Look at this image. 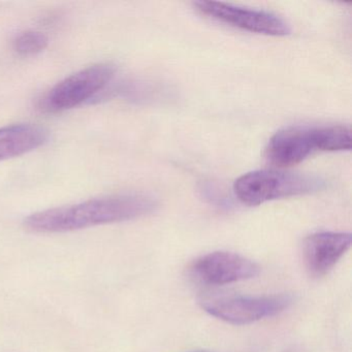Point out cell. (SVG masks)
<instances>
[{
    "label": "cell",
    "mask_w": 352,
    "mask_h": 352,
    "mask_svg": "<svg viewBox=\"0 0 352 352\" xmlns=\"http://www.w3.org/2000/svg\"><path fill=\"white\" fill-rule=\"evenodd\" d=\"M46 129L32 123H20L0 129V162L38 149L48 141Z\"/></svg>",
    "instance_id": "9"
},
{
    "label": "cell",
    "mask_w": 352,
    "mask_h": 352,
    "mask_svg": "<svg viewBox=\"0 0 352 352\" xmlns=\"http://www.w3.org/2000/svg\"><path fill=\"white\" fill-rule=\"evenodd\" d=\"M115 75V67L98 63L77 72L59 82L42 102V109L49 113L63 112L76 108L102 91Z\"/></svg>",
    "instance_id": "4"
},
{
    "label": "cell",
    "mask_w": 352,
    "mask_h": 352,
    "mask_svg": "<svg viewBox=\"0 0 352 352\" xmlns=\"http://www.w3.org/2000/svg\"><path fill=\"white\" fill-rule=\"evenodd\" d=\"M195 7L203 15L252 34L285 36L292 32L289 24L271 12L218 1H197Z\"/></svg>",
    "instance_id": "5"
},
{
    "label": "cell",
    "mask_w": 352,
    "mask_h": 352,
    "mask_svg": "<svg viewBox=\"0 0 352 352\" xmlns=\"http://www.w3.org/2000/svg\"><path fill=\"white\" fill-rule=\"evenodd\" d=\"M315 147L320 151H346L351 149V129L345 125L314 127Z\"/></svg>",
    "instance_id": "10"
},
{
    "label": "cell",
    "mask_w": 352,
    "mask_h": 352,
    "mask_svg": "<svg viewBox=\"0 0 352 352\" xmlns=\"http://www.w3.org/2000/svg\"><path fill=\"white\" fill-rule=\"evenodd\" d=\"M294 302L290 294L240 296L207 294L199 300L201 308L216 318L236 325L250 324L285 311Z\"/></svg>",
    "instance_id": "3"
},
{
    "label": "cell",
    "mask_w": 352,
    "mask_h": 352,
    "mask_svg": "<svg viewBox=\"0 0 352 352\" xmlns=\"http://www.w3.org/2000/svg\"><path fill=\"white\" fill-rule=\"evenodd\" d=\"M314 150V127H287L271 138L265 157L278 168H289L300 164Z\"/></svg>",
    "instance_id": "8"
},
{
    "label": "cell",
    "mask_w": 352,
    "mask_h": 352,
    "mask_svg": "<svg viewBox=\"0 0 352 352\" xmlns=\"http://www.w3.org/2000/svg\"><path fill=\"white\" fill-rule=\"evenodd\" d=\"M324 186V181L319 177L258 170L239 177L234 183V192L241 203L254 207L275 199L316 192Z\"/></svg>",
    "instance_id": "2"
},
{
    "label": "cell",
    "mask_w": 352,
    "mask_h": 352,
    "mask_svg": "<svg viewBox=\"0 0 352 352\" xmlns=\"http://www.w3.org/2000/svg\"><path fill=\"white\" fill-rule=\"evenodd\" d=\"M192 352H211V351H206V350H201V351H192Z\"/></svg>",
    "instance_id": "12"
},
{
    "label": "cell",
    "mask_w": 352,
    "mask_h": 352,
    "mask_svg": "<svg viewBox=\"0 0 352 352\" xmlns=\"http://www.w3.org/2000/svg\"><path fill=\"white\" fill-rule=\"evenodd\" d=\"M46 34L40 32H22L14 40V50L22 56H32L43 52L48 47Z\"/></svg>",
    "instance_id": "11"
},
{
    "label": "cell",
    "mask_w": 352,
    "mask_h": 352,
    "mask_svg": "<svg viewBox=\"0 0 352 352\" xmlns=\"http://www.w3.org/2000/svg\"><path fill=\"white\" fill-rule=\"evenodd\" d=\"M261 267L254 261L228 251H215L197 258L191 265L195 279L207 285L220 286L257 277Z\"/></svg>",
    "instance_id": "6"
},
{
    "label": "cell",
    "mask_w": 352,
    "mask_h": 352,
    "mask_svg": "<svg viewBox=\"0 0 352 352\" xmlns=\"http://www.w3.org/2000/svg\"><path fill=\"white\" fill-rule=\"evenodd\" d=\"M349 232H321L310 234L302 243V261L309 275H327L351 247Z\"/></svg>",
    "instance_id": "7"
},
{
    "label": "cell",
    "mask_w": 352,
    "mask_h": 352,
    "mask_svg": "<svg viewBox=\"0 0 352 352\" xmlns=\"http://www.w3.org/2000/svg\"><path fill=\"white\" fill-rule=\"evenodd\" d=\"M157 201L145 195H114L32 214L24 226L32 232L57 234L129 221L154 212Z\"/></svg>",
    "instance_id": "1"
}]
</instances>
